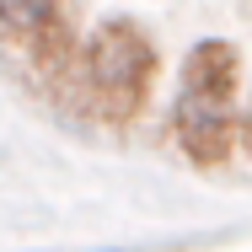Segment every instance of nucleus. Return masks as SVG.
Listing matches in <instances>:
<instances>
[{"mask_svg": "<svg viewBox=\"0 0 252 252\" xmlns=\"http://www.w3.org/2000/svg\"><path fill=\"white\" fill-rule=\"evenodd\" d=\"M151 75H156V49L134 22H102L92 32V43L81 49L86 97L113 124L140 118V107L151 97Z\"/></svg>", "mask_w": 252, "mask_h": 252, "instance_id": "1", "label": "nucleus"}, {"mask_svg": "<svg viewBox=\"0 0 252 252\" xmlns=\"http://www.w3.org/2000/svg\"><path fill=\"white\" fill-rule=\"evenodd\" d=\"M172 129H177V145L188 151V161L199 166H225L236 140H242V118H231V107H215V102L199 97H177V113H172Z\"/></svg>", "mask_w": 252, "mask_h": 252, "instance_id": "2", "label": "nucleus"}, {"mask_svg": "<svg viewBox=\"0 0 252 252\" xmlns=\"http://www.w3.org/2000/svg\"><path fill=\"white\" fill-rule=\"evenodd\" d=\"M236 75H242V59H236V43H225V38H204L183 59V92L199 102H215V107H231Z\"/></svg>", "mask_w": 252, "mask_h": 252, "instance_id": "3", "label": "nucleus"}, {"mask_svg": "<svg viewBox=\"0 0 252 252\" xmlns=\"http://www.w3.org/2000/svg\"><path fill=\"white\" fill-rule=\"evenodd\" d=\"M0 27L22 43H38L64 27V0H0Z\"/></svg>", "mask_w": 252, "mask_h": 252, "instance_id": "4", "label": "nucleus"}, {"mask_svg": "<svg viewBox=\"0 0 252 252\" xmlns=\"http://www.w3.org/2000/svg\"><path fill=\"white\" fill-rule=\"evenodd\" d=\"M242 145H247V156H252V113L242 118Z\"/></svg>", "mask_w": 252, "mask_h": 252, "instance_id": "5", "label": "nucleus"}, {"mask_svg": "<svg viewBox=\"0 0 252 252\" xmlns=\"http://www.w3.org/2000/svg\"><path fill=\"white\" fill-rule=\"evenodd\" d=\"M102 252H124V247H102Z\"/></svg>", "mask_w": 252, "mask_h": 252, "instance_id": "6", "label": "nucleus"}]
</instances>
